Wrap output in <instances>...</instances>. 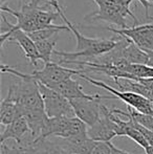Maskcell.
Listing matches in <instances>:
<instances>
[{
	"mask_svg": "<svg viewBox=\"0 0 153 154\" xmlns=\"http://www.w3.org/2000/svg\"><path fill=\"white\" fill-rule=\"evenodd\" d=\"M55 8L59 11L60 16L63 19V21L66 23L69 31L74 34L76 37L77 46L75 51H55V55L61 57V60L59 61V64L65 63L67 61H75L77 58H87V59H96L100 56H104L105 54L111 51L118 43V38H111V39H96V38H89V37L84 36L81 34L76 25L72 22H70L67 19V17L64 14V11L60 6L59 3L55 5Z\"/></svg>",
	"mask_w": 153,
	"mask_h": 154,
	"instance_id": "cell-1",
	"label": "cell"
},
{
	"mask_svg": "<svg viewBox=\"0 0 153 154\" xmlns=\"http://www.w3.org/2000/svg\"><path fill=\"white\" fill-rule=\"evenodd\" d=\"M98 6V10L93 13L86 16L85 19H98V20H105L110 22L111 24L121 26L122 29H126L127 20L126 16L129 15L135 23H139L136 17L133 15V13L130 11V8L124 6L123 4L118 3L115 0H92Z\"/></svg>",
	"mask_w": 153,
	"mask_h": 154,
	"instance_id": "cell-2",
	"label": "cell"
},
{
	"mask_svg": "<svg viewBox=\"0 0 153 154\" xmlns=\"http://www.w3.org/2000/svg\"><path fill=\"white\" fill-rule=\"evenodd\" d=\"M2 20L8 25V31H2L1 36H0V42H1V47L4 46L5 42H14L20 46V48L23 51L24 56L27 58L34 67L37 66V62L41 60V57L39 55V51L36 46V43L34 40L22 29H19L15 26L14 24L10 22L5 18L4 15H2Z\"/></svg>",
	"mask_w": 153,
	"mask_h": 154,
	"instance_id": "cell-3",
	"label": "cell"
},
{
	"mask_svg": "<svg viewBox=\"0 0 153 154\" xmlns=\"http://www.w3.org/2000/svg\"><path fill=\"white\" fill-rule=\"evenodd\" d=\"M79 77L86 80V81L89 82V83L92 84L93 86H96V87L105 89L106 91H108L110 93V94H112L115 99H120L121 101L126 103L129 107L133 108V109H135L136 111L141 112V113H144V114L153 116V103L150 102L149 100H147L146 97H142V95H139V94H136V93H134V92L122 91V90L115 89V88L111 87L108 84L104 83L103 81H99V80H94V79H92V78L88 77L87 75H85V71L80 73Z\"/></svg>",
	"mask_w": 153,
	"mask_h": 154,
	"instance_id": "cell-4",
	"label": "cell"
},
{
	"mask_svg": "<svg viewBox=\"0 0 153 154\" xmlns=\"http://www.w3.org/2000/svg\"><path fill=\"white\" fill-rule=\"evenodd\" d=\"M41 97L44 103V109L49 119L53 118H75L74 108L70 101L55 91L51 88L39 83Z\"/></svg>",
	"mask_w": 153,
	"mask_h": 154,
	"instance_id": "cell-5",
	"label": "cell"
},
{
	"mask_svg": "<svg viewBox=\"0 0 153 154\" xmlns=\"http://www.w3.org/2000/svg\"><path fill=\"white\" fill-rule=\"evenodd\" d=\"M83 71V69L67 68V67L61 66L58 63L50 61L48 63H45L44 67L41 70H34V72L31 75L39 83L43 84L49 88H53L54 86L70 79L72 75H79Z\"/></svg>",
	"mask_w": 153,
	"mask_h": 154,
	"instance_id": "cell-6",
	"label": "cell"
},
{
	"mask_svg": "<svg viewBox=\"0 0 153 154\" xmlns=\"http://www.w3.org/2000/svg\"><path fill=\"white\" fill-rule=\"evenodd\" d=\"M102 118L93 126L88 127L87 134L94 142H111L113 137L118 136V125L112 120V109L106 105H101Z\"/></svg>",
	"mask_w": 153,
	"mask_h": 154,
	"instance_id": "cell-7",
	"label": "cell"
},
{
	"mask_svg": "<svg viewBox=\"0 0 153 154\" xmlns=\"http://www.w3.org/2000/svg\"><path fill=\"white\" fill-rule=\"evenodd\" d=\"M109 31L115 32L118 36H125L129 38L136 46H139L145 53L153 51V22L146 24H135L126 29H111Z\"/></svg>",
	"mask_w": 153,
	"mask_h": 154,
	"instance_id": "cell-8",
	"label": "cell"
},
{
	"mask_svg": "<svg viewBox=\"0 0 153 154\" xmlns=\"http://www.w3.org/2000/svg\"><path fill=\"white\" fill-rule=\"evenodd\" d=\"M75 114L79 120L91 127L102 118L101 113V100L76 99L70 101Z\"/></svg>",
	"mask_w": 153,
	"mask_h": 154,
	"instance_id": "cell-9",
	"label": "cell"
},
{
	"mask_svg": "<svg viewBox=\"0 0 153 154\" xmlns=\"http://www.w3.org/2000/svg\"><path fill=\"white\" fill-rule=\"evenodd\" d=\"M51 89L60 93L66 97L67 100L72 101V100L76 99H86V100H112L115 99L113 95H101L99 93L96 94H87L84 92L83 87L78 81L74 79H68L66 81L62 82V83L58 84V85L54 86Z\"/></svg>",
	"mask_w": 153,
	"mask_h": 154,
	"instance_id": "cell-10",
	"label": "cell"
},
{
	"mask_svg": "<svg viewBox=\"0 0 153 154\" xmlns=\"http://www.w3.org/2000/svg\"><path fill=\"white\" fill-rule=\"evenodd\" d=\"M31 134V129L29 127L26 120L24 118H20L15 122L6 126L4 131L2 132L1 137H0V144H4L5 140H14L18 146H22L26 142V135Z\"/></svg>",
	"mask_w": 153,
	"mask_h": 154,
	"instance_id": "cell-11",
	"label": "cell"
},
{
	"mask_svg": "<svg viewBox=\"0 0 153 154\" xmlns=\"http://www.w3.org/2000/svg\"><path fill=\"white\" fill-rule=\"evenodd\" d=\"M96 142L89 138L87 133L64 140V149L69 154H91Z\"/></svg>",
	"mask_w": 153,
	"mask_h": 154,
	"instance_id": "cell-12",
	"label": "cell"
},
{
	"mask_svg": "<svg viewBox=\"0 0 153 154\" xmlns=\"http://www.w3.org/2000/svg\"><path fill=\"white\" fill-rule=\"evenodd\" d=\"M113 82L118 87V90L134 92L136 94L146 97V99L153 103V90L148 88L144 84H142L141 82L130 79H116L113 80Z\"/></svg>",
	"mask_w": 153,
	"mask_h": 154,
	"instance_id": "cell-13",
	"label": "cell"
},
{
	"mask_svg": "<svg viewBox=\"0 0 153 154\" xmlns=\"http://www.w3.org/2000/svg\"><path fill=\"white\" fill-rule=\"evenodd\" d=\"M20 118H22V116H21V112L17 104L14 101H12L8 97L2 100L1 108H0V123H1V125L6 127Z\"/></svg>",
	"mask_w": 153,
	"mask_h": 154,
	"instance_id": "cell-14",
	"label": "cell"
},
{
	"mask_svg": "<svg viewBox=\"0 0 153 154\" xmlns=\"http://www.w3.org/2000/svg\"><path fill=\"white\" fill-rule=\"evenodd\" d=\"M57 36L58 35H55V36L50 37V38L35 41L36 46H37V49L39 51V55L41 57V60L44 62V64L50 62L51 55L55 53L56 51L55 46H56V43H57Z\"/></svg>",
	"mask_w": 153,
	"mask_h": 154,
	"instance_id": "cell-15",
	"label": "cell"
},
{
	"mask_svg": "<svg viewBox=\"0 0 153 154\" xmlns=\"http://www.w3.org/2000/svg\"><path fill=\"white\" fill-rule=\"evenodd\" d=\"M91 154H112L111 142H96Z\"/></svg>",
	"mask_w": 153,
	"mask_h": 154,
	"instance_id": "cell-16",
	"label": "cell"
},
{
	"mask_svg": "<svg viewBox=\"0 0 153 154\" xmlns=\"http://www.w3.org/2000/svg\"><path fill=\"white\" fill-rule=\"evenodd\" d=\"M134 124H135V127L139 130V132H141L144 135V137L146 138V140H147V143L149 144V146H153V131L147 129V128L144 127V126L139 125V124H137L136 122H134Z\"/></svg>",
	"mask_w": 153,
	"mask_h": 154,
	"instance_id": "cell-17",
	"label": "cell"
},
{
	"mask_svg": "<svg viewBox=\"0 0 153 154\" xmlns=\"http://www.w3.org/2000/svg\"><path fill=\"white\" fill-rule=\"evenodd\" d=\"M111 149H112V154H134L131 152H127V151L122 150V149H120V148H116L112 143H111Z\"/></svg>",
	"mask_w": 153,
	"mask_h": 154,
	"instance_id": "cell-18",
	"label": "cell"
},
{
	"mask_svg": "<svg viewBox=\"0 0 153 154\" xmlns=\"http://www.w3.org/2000/svg\"><path fill=\"white\" fill-rule=\"evenodd\" d=\"M148 66L153 67V51L148 53Z\"/></svg>",
	"mask_w": 153,
	"mask_h": 154,
	"instance_id": "cell-19",
	"label": "cell"
},
{
	"mask_svg": "<svg viewBox=\"0 0 153 154\" xmlns=\"http://www.w3.org/2000/svg\"><path fill=\"white\" fill-rule=\"evenodd\" d=\"M146 1H148V2H149V3H151L152 5H153V0H146Z\"/></svg>",
	"mask_w": 153,
	"mask_h": 154,
	"instance_id": "cell-20",
	"label": "cell"
},
{
	"mask_svg": "<svg viewBox=\"0 0 153 154\" xmlns=\"http://www.w3.org/2000/svg\"><path fill=\"white\" fill-rule=\"evenodd\" d=\"M151 19H152V20H153V17H151Z\"/></svg>",
	"mask_w": 153,
	"mask_h": 154,
	"instance_id": "cell-21",
	"label": "cell"
}]
</instances>
